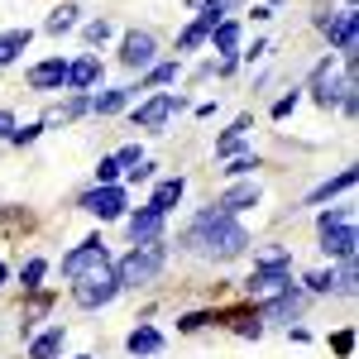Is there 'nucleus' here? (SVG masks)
Here are the masks:
<instances>
[{"instance_id": "1", "label": "nucleus", "mask_w": 359, "mask_h": 359, "mask_svg": "<svg viewBox=\"0 0 359 359\" xmlns=\"http://www.w3.org/2000/svg\"><path fill=\"white\" fill-rule=\"evenodd\" d=\"M182 245L192 249V254H201V259H240L249 249V230L235 216H221L216 206L211 211H201L192 225H187V235H182Z\"/></svg>"}, {"instance_id": "2", "label": "nucleus", "mask_w": 359, "mask_h": 359, "mask_svg": "<svg viewBox=\"0 0 359 359\" xmlns=\"http://www.w3.org/2000/svg\"><path fill=\"white\" fill-rule=\"evenodd\" d=\"M168 264V240L158 235V240H144V245H135L120 264H115V278H120V287H149L154 278L163 273Z\"/></svg>"}, {"instance_id": "3", "label": "nucleus", "mask_w": 359, "mask_h": 359, "mask_svg": "<svg viewBox=\"0 0 359 359\" xmlns=\"http://www.w3.org/2000/svg\"><path fill=\"white\" fill-rule=\"evenodd\" d=\"M316 230H321V254H326V259H355L359 235H355V211H350V206L321 211Z\"/></svg>"}, {"instance_id": "4", "label": "nucleus", "mask_w": 359, "mask_h": 359, "mask_svg": "<svg viewBox=\"0 0 359 359\" xmlns=\"http://www.w3.org/2000/svg\"><path fill=\"white\" fill-rule=\"evenodd\" d=\"M350 91H355V57H345V72H335L331 57H326V62L311 72V96H316V106H321V111L340 106Z\"/></svg>"}, {"instance_id": "5", "label": "nucleus", "mask_w": 359, "mask_h": 359, "mask_svg": "<svg viewBox=\"0 0 359 359\" xmlns=\"http://www.w3.org/2000/svg\"><path fill=\"white\" fill-rule=\"evenodd\" d=\"M120 297V278L115 269H96V273H86L72 283V302L86 306V311H96V306H111Z\"/></svg>"}, {"instance_id": "6", "label": "nucleus", "mask_w": 359, "mask_h": 359, "mask_svg": "<svg viewBox=\"0 0 359 359\" xmlns=\"http://www.w3.org/2000/svg\"><path fill=\"white\" fill-rule=\"evenodd\" d=\"M96 269H111V249H106V240L101 235H91V240H82L77 249H67L62 254V278H86V273H96Z\"/></svg>"}, {"instance_id": "7", "label": "nucleus", "mask_w": 359, "mask_h": 359, "mask_svg": "<svg viewBox=\"0 0 359 359\" xmlns=\"http://www.w3.org/2000/svg\"><path fill=\"white\" fill-rule=\"evenodd\" d=\"M182 106H187L182 96H172V91H158V96H149L144 106H135V125L154 135V130H163V125H168V120H172L177 111H182Z\"/></svg>"}, {"instance_id": "8", "label": "nucleus", "mask_w": 359, "mask_h": 359, "mask_svg": "<svg viewBox=\"0 0 359 359\" xmlns=\"http://www.w3.org/2000/svg\"><path fill=\"white\" fill-rule=\"evenodd\" d=\"M306 302H311V292H306V287H292V283H287L283 292H273L269 302L259 306V321H297V316L306 311Z\"/></svg>"}, {"instance_id": "9", "label": "nucleus", "mask_w": 359, "mask_h": 359, "mask_svg": "<svg viewBox=\"0 0 359 359\" xmlns=\"http://www.w3.org/2000/svg\"><path fill=\"white\" fill-rule=\"evenodd\" d=\"M154 53H158V39L149 34V29H130L125 34V43H120V62L139 72V67H154Z\"/></svg>"}, {"instance_id": "10", "label": "nucleus", "mask_w": 359, "mask_h": 359, "mask_svg": "<svg viewBox=\"0 0 359 359\" xmlns=\"http://www.w3.org/2000/svg\"><path fill=\"white\" fill-rule=\"evenodd\" d=\"M82 211L101 216V221H120V216H125V192H120V187H91V192L82 196Z\"/></svg>"}, {"instance_id": "11", "label": "nucleus", "mask_w": 359, "mask_h": 359, "mask_svg": "<svg viewBox=\"0 0 359 359\" xmlns=\"http://www.w3.org/2000/svg\"><path fill=\"white\" fill-rule=\"evenodd\" d=\"M259 196H264V187H259L254 177H245V182H235V187H225V196L216 201V211H221V216H240L249 206H259Z\"/></svg>"}, {"instance_id": "12", "label": "nucleus", "mask_w": 359, "mask_h": 359, "mask_svg": "<svg viewBox=\"0 0 359 359\" xmlns=\"http://www.w3.org/2000/svg\"><path fill=\"white\" fill-rule=\"evenodd\" d=\"M96 77H101V57H96V53H86V57H77V62H67V86H72L77 96H86V91L96 86Z\"/></svg>"}, {"instance_id": "13", "label": "nucleus", "mask_w": 359, "mask_h": 359, "mask_svg": "<svg viewBox=\"0 0 359 359\" xmlns=\"http://www.w3.org/2000/svg\"><path fill=\"white\" fill-rule=\"evenodd\" d=\"M335 43V53H345V57H355V39H359V15L355 10H345V15H335V25L331 34H326Z\"/></svg>"}, {"instance_id": "14", "label": "nucleus", "mask_w": 359, "mask_h": 359, "mask_svg": "<svg viewBox=\"0 0 359 359\" xmlns=\"http://www.w3.org/2000/svg\"><path fill=\"white\" fill-rule=\"evenodd\" d=\"M62 82H67V62H62V57H48V62L29 67V86H34V91H57Z\"/></svg>"}, {"instance_id": "15", "label": "nucleus", "mask_w": 359, "mask_h": 359, "mask_svg": "<svg viewBox=\"0 0 359 359\" xmlns=\"http://www.w3.org/2000/svg\"><path fill=\"white\" fill-rule=\"evenodd\" d=\"M158 235H163V216L154 206H139L135 216H130V240L144 245V240H158Z\"/></svg>"}, {"instance_id": "16", "label": "nucleus", "mask_w": 359, "mask_h": 359, "mask_svg": "<svg viewBox=\"0 0 359 359\" xmlns=\"http://www.w3.org/2000/svg\"><path fill=\"white\" fill-rule=\"evenodd\" d=\"M182 192H187V182H182V177H163V182L154 187V196H149V206H154L158 216H168V211L182 201Z\"/></svg>"}, {"instance_id": "17", "label": "nucleus", "mask_w": 359, "mask_h": 359, "mask_svg": "<svg viewBox=\"0 0 359 359\" xmlns=\"http://www.w3.org/2000/svg\"><path fill=\"white\" fill-rule=\"evenodd\" d=\"M211 43H216L221 62H235V48H240V25H235V20H221V25L211 29Z\"/></svg>"}, {"instance_id": "18", "label": "nucleus", "mask_w": 359, "mask_h": 359, "mask_svg": "<svg viewBox=\"0 0 359 359\" xmlns=\"http://www.w3.org/2000/svg\"><path fill=\"white\" fill-rule=\"evenodd\" d=\"M62 340H67V331H62V326L34 335V340H29V359H57V355H62Z\"/></svg>"}, {"instance_id": "19", "label": "nucleus", "mask_w": 359, "mask_h": 359, "mask_svg": "<svg viewBox=\"0 0 359 359\" xmlns=\"http://www.w3.org/2000/svg\"><path fill=\"white\" fill-rule=\"evenodd\" d=\"M350 187H355V168H340V172H335L331 182H321V187H316V192L306 196V201H311V206H321V201H331V196L350 192Z\"/></svg>"}, {"instance_id": "20", "label": "nucleus", "mask_w": 359, "mask_h": 359, "mask_svg": "<svg viewBox=\"0 0 359 359\" xmlns=\"http://www.w3.org/2000/svg\"><path fill=\"white\" fill-rule=\"evenodd\" d=\"M125 350H130V355H158V350H163V335L154 331V326H135L130 340H125Z\"/></svg>"}, {"instance_id": "21", "label": "nucleus", "mask_w": 359, "mask_h": 359, "mask_svg": "<svg viewBox=\"0 0 359 359\" xmlns=\"http://www.w3.org/2000/svg\"><path fill=\"white\" fill-rule=\"evenodd\" d=\"M130 96H135L130 86H115V91H96V96H91V111H96V115H115V111H125V106H130Z\"/></svg>"}, {"instance_id": "22", "label": "nucleus", "mask_w": 359, "mask_h": 359, "mask_svg": "<svg viewBox=\"0 0 359 359\" xmlns=\"http://www.w3.org/2000/svg\"><path fill=\"white\" fill-rule=\"evenodd\" d=\"M29 39H34L29 29H5V34H0V67H5V62H15V57L25 53Z\"/></svg>"}, {"instance_id": "23", "label": "nucleus", "mask_w": 359, "mask_h": 359, "mask_svg": "<svg viewBox=\"0 0 359 359\" xmlns=\"http://www.w3.org/2000/svg\"><path fill=\"white\" fill-rule=\"evenodd\" d=\"M245 130H249V115H240V120H235V125H230V130H225V135L216 139V158H230V154L240 149V139H245Z\"/></svg>"}, {"instance_id": "24", "label": "nucleus", "mask_w": 359, "mask_h": 359, "mask_svg": "<svg viewBox=\"0 0 359 359\" xmlns=\"http://www.w3.org/2000/svg\"><path fill=\"white\" fill-rule=\"evenodd\" d=\"M72 25H77V5H57L53 15H48V25H43V29H48V34H67Z\"/></svg>"}, {"instance_id": "25", "label": "nucleus", "mask_w": 359, "mask_h": 359, "mask_svg": "<svg viewBox=\"0 0 359 359\" xmlns=\"http://www.w3.org/2000/svg\"><path fill=\"white\" fill-rule=\"evenodd\" d=\"M177 72H182L177 62H154L149 77H144V86H168V82H177Z\"/></svg>"}, {"instance_id": "26", "label": "nucleus", "mask_w": 359, "mask_h": 359, "mask_svg": "<svg viewBox=\"0 0 359 359\" xmlns=\"http://www.w3.org/2000/svg\"><path fill=\"white\" fill-rule=\"evenodd\" d=\"M254 168H259V158L254 154H240V158H230V168H221L225 177H254Z\"/></svg>"}, {"instance_id": "27", "label": "nucleus", "mask_w": 359, "mask_h": 359, "mask_svg": "<svg viewBox=\"0 0 359 359\" xmlns=\"http://www.w3.org/2000/svg\"><path fill=\"white\" fill-rule=\"evenodd\" d=\"M306 292H311V297H321V292H335V273H331V269L311 273V278H306Z\"/></svg>"}, {"instance_id": "28", "label": "nucleus", "mask_w": 359, "mask_h": 359, "mask_svg": "<svg viewBox=\"0 0 359 359\" xmlns=\"http://www.w3.org/2000/svg\"><path fill=\"white\" fill-rule=\"evenodd\" d=\"M115 177H120V163H115V154H111V158L96 163V187H115Z\"/></svg>"}, {"instance_id": "29", "label": "nucleus", "mask_w": 359, "mask_h": 359, "mask_svg": "<svg viewBox=\"0 0 359 359\" xmlns=\"http://www.w3.org/2000/svg\"><path fill=\"white\" fill-rule=\"evenodd\" d=\"M82 34H86V43H106V39L115 34V25H111V20H91Z\"/></svg>"}, {"instance_id": "30", "label": "nucleus", "mask_w": 359, "mask_h": 359, "mask_svg": "<svg viewBox=\"0 0 359 359\" xmlns=\"http://www.w3.org/2000/svg\"><path fill=\"white\" fill-rule=\"evenodd\" d=\"M43 273H48V264H43V259H29L25 273H20V283H25V287H39V283H43Z\"/></svg>"}, {"instance_id": "31", "label": "nucleus", "mask_w": 359, "mask_h": 359, "mask_svg": "<svg viewBox=\"0 0 359 359\" xmlns=\"http://www.w3.org/2000/svg\"><path fill=\"white\" fill-rule=\"evenodd\" d=\"M235 335H245V340H259V335H264V321H259V316H235Z\"/></svg>"}, {"instance_id": "32", "label": "nucleus", "mask_w": 359, "mask_h": 359, "mask_svg": "<svg viewBox=\"0 0 359 359\" xmlns=\"http://www.w3.org/2000/svg\"><path fill=\"white\" fill-rule=\"evenodd\" d=\"M39 130H43V125H15V130H10V144H20V149H25V144L39 139Z\"/></svg>"}, {"instance_id": "33", "label": "nucleus", "mask_w": 359, "mask_h": 359, "mask_svg": "<svg viewBox=\"0 0 359 359\" xmlns=\"http://www.w3.org/2000/svg\"><path fill=\"white\" fill-rule=\"evenodd\" d=\"M139 158H144V154H139V144H125V149L115 154V163H120V172H130V168H135Z\"/></svg>"}, {"instance_id": "34", "label": "nucleus", "mask_w": 359, "mask_h": 359, "mask_svg": "<svg viewBox=\"0 0 359 359\" xmlns=\"http://www.w3.org/2000/svg\"><path fill=\"white\" fill-rule=\"evenodd\" d=\"M297 101H302V91H287V96H283V101L273 106V120H283V115H292V111H297Z\"/></svg>"}, {"instance_id": "35", "label": "nucleus", "mask_w": 359, "mask_h": 359, "mask_svg": "<svg viewBox=\"0 0 359 359\" xmlns=\"http://www.w3.org/2000/svg\"><path fill=\"white\" fill-rule=\"evenodd\" d=\"M331 350H335V355H350V350H355V331H335L331 335Z\"/></svg>"}, {"instance_id": "36", "label": "nucleus", "mask_w": 359, "mask_h": 359, "mask_svg": "<svg viewBox=\"0 0 359 359\" xmlns=\"http://www.w3.org/2000/svg\"><path fill=\"white\" fill-rule=\"evenodd\" d=\"M206 321H211L206 311H192V316H182V321H177V331H201Z\"/></svg>"}, {"instance_id": "37", "label": "nucleus", "mask_w": 359, "mask_h": 359, "mask_svg": "<svg viewBox=\"0 0 359 359\" xmlns=\"http://www.w3.org/2000/svg\"><path fill=\"white\" fill-rule=\"evenodd\" d=\"M149 177H154V163H149V158H139V163L130 168V182H149Z\"/></svg>"}, {"instance_id": "38", "label": "nucleus", "mask_w": 359, "mask_h": 359, "mask_svg": "<svg viewBox=\"0 0 359 359\" xmlns=\"http://www.w3.org/2000/svg\"><path fill=\"white\" fill-rule=\"evenodd\" d=\"M10 130H15V115L0 111V139H10Z\"/></svg>"}, {"instance_id": "39", "label": "nucleus", "mask_w": 359, "mask_h": 359, "mask_svg": "<svg viewBox=\"0 0 359 359\" xmlns=\"http://www.w3.org/2000/svg\"><path fill=\"white\" fill-rule=\"evenodd\" d=\"M187 5H196V10H201V5H211V0H187Z\"/></svg>"}, {"instance_id": "40", "label": "nucleus", "mask_w": 359, "mask_h": 359, "mask_svg": "<svg viewBox=\"0 0 359 359\" xmlns=\"http://www.w3.org/2000/svg\"><path fill=\"white\" fill-rule=\"evenodd\" d=\"M5 278H10V269H5V264H0V283H5Z\"/></svg>"}, {"instance_id": "41", "label": "nucleus", "mask_w": 359, "mask_h": 359, "mask_svg": "<svg viewBox=\"0 0 359 359\" xmlns=\"http://www.w3.org/2000/svg\"><path fill=\"white\" fill-rule=\"evenodd\" d=\"M345 5H350V10H355V0H345Z\"/></svg>"}, {"instance_id": "42", "label": "nucleus", "mask_w": 359, "mask_h": 359, "mask_svg": "<svg viewBox=\"0 0 359 359\" xmlns=\"http://www.w3.org/2000/svg\"><path fill=\"white\" fill-rule=\"evenodd\" d=\"M82 359H91V355H82Z\"/></svg>"}]
</instances>
